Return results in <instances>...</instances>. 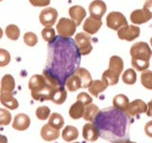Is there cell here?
Listing matches in <instances>:
<instances>
[{
    "instance_id": "obj_1",
    "label": "cell",
    "mask_w": 152,
    "mask_h": 143,
    "mask_svg": "<svg viewBox=\"0 0 152 143\" xmlns=\"http://www.w3.org/2000/svg\"><path fill=\"white\" fill-rule=\"evenodd\" d=\"M81 52L74 39L58 35L48 44L47 63L43 74L51 76L60 85L80 68Z\"/></svg>"
},
{
    "instance_id": "obj_2",
    "label": "cell",
    "mask_w": 152,
    "mask_h": 143,
    "mask_svg": "<svg viewBox=\"0 0 152 143\" xmlns=\"http://www.w3.org/2000/svg\"><path fill=\"white\" fill-rule=\"evenodd\" d=\"M100 136L108 142H128L130 132V117L116 107H107L101 111L93 120Z\"/></svg>"
},
{
    "instance_id": "obj_3",
    "label": "cell",
    "mask_w": 152,
    "mask_h": 143,
    "mask_svg": "<svg viewBox=\"0 0 152 143\" xmlns=\"http://www.w3.org/2000/svg\"><path fill=\"white\" fill-rule=\"evenodd\" d=\"M60 87L62 85L46 74L32 75L28 81V89L31 90V97L37 101L51 100Z\"/></svg>"
},
{
    "instance_id": "obj_4",
    "label": "cell",
    "mask_w": 152,
    "mask_h": 143,
    "mask_svg": "<svg viewBox=\"0 0 152 143\" xmlns=\"http://www.w3.org/2000/svg\"><path fill=\"white\" fill-rule=\"evenodd\" d=\"M124 71V61L120 56L113 55L109 59V68L104 72L102 80L107 84V86L116 85L119 81L121 74Z\"/></svg>"
},
{
    "instance_id": "obj_5",
    "label": "cell",
    "mask_w": 152,
    "mask_h": 143,
    "mask_svg": "<svg viewBox=\"0 0 152 143\" xmlns=\"http://www.w3.org/2000/svg\"><path fill=\"white\" fill-rule=\"evenodd\" d=\"M130 55L132 59L149 60L152 55V51L145 42H137L131 47Z\"/></svg>"
},
{
    "instance_id": "obj_6",
    "label": "cell",
    "mask_w": 152,
    "mask_h": 143,
    "mask_svg": "<svg viewBox=\"0 0 152 143\" xmlns=\"http://www.w3.org/2000/svg\"><path fill=\"white\" fill-rule=\"evenodd\" d=\"M76 28H77V25H76L72 19L63 17L57 23L56 31L58 32V35L61 36L71 37L75 33Z\"/></svg>"
},
{
    "instance_id": "obj_7",
    "label": "cell",
    "mask_w": 152,
    "mask_h": 143,
    "mask_svg": "<svg viewBox=\"0 0 152 143\" xmlns=\"http://www.w3.org/2000/svg\"><path fill=\"white\" fill-rule=\"evenodd\" d=\"M74 40L77 44L79 51L82 55H87L92 51L91 37L88 32H78L75 35Z\"/></svg>"
},
{
    "instance_id": "obj_8",
    "label": "cell",
    "mask_w": 152,
    "mask_h": 143,
    "mask_svg": "<svg viewBox=\"0 0 152 143\" xmlns=\"http://www.w3.org/2000/svg\"><path fill=\"white\" fill-rule=\"evenodd\" d=\"M107 25L109 29L118 31L122 27L127 25V21L125 15L119 12H111L107 16Z\"/></svg>"
},
{
    "instance_id": "obj_9",
    "label": "cell",
    "mask_w": 152,
    "mask_h": 143,
    "mask_svg": "<svg viewBox=\"0 0 152 143\" xmlns=\"http://www.w3.org/2000/svg\"><path fill=\"white\" fill-rule=\"evenodd\" d=\"M141 30L139 27L134 25H126L118 30V37L122 40L131 41L139 37Z\"/></svg>"
},
{
    "instance_id": "obj_10",
    "label": "cell",
    "mask_w": 152,
    "mask_h": 143,
    "mask_svg": "<svg viewBox=\"0 0 152 143\" xmlns=\"http://www.w3.org/2000/svg\"><path fill=\"white\" fill-rule=\"evenodd\" d=\"M57 17H58V12L53 8H46L40 13L39 20L40 23L45 27H52L55 24Z\"/></svg>"
},
{
    "instance_id": "obj_11",
    "label": "cell",
    "mask_w": 152,
    "mask_h": 143,
    "mask_svg": "<svg viewBox=\"0 0 152 143\" xmlns=\"http://www.w3.org/2000/svg\"><path fill=\"white\" fill-rule=\"evenodd\" d=\"M146 112H147V105L141 99H136L131 103H129L126 110V113L128 114L129 117L135 116L137 114H145Z\"/></svg>"
},
{
    "instance_id": "obj_12",
    "label": "cell",
    "mask_w": 152,
    "mask_h": 143,
    "mask_svg": "<svg viewBox=\"0 0 152 143\" xmlns=\"http://www.w3.org/2000/svg\"><path fill=\"white\" fill-rule=\"evenodd\" d=\"M102 19L101 18H96L93 16L88 17L84 22L83 29L86 32L89 33V35H95L102 27Z\"/></svg>"
},
{
    "instance_id": "obj_13",
    "label": "cell",
    "mask_w": 152,
    "mask_h": 143,
    "mask_svg": "<svg viewBox=\"0 0 152 143\" xmlns=\"http://www.w3.org/2000/svg\"><path fill=\"white\" fill-rule=\"evenodd\" d=\"M88 10L90 16L102 19L104 14L107 12V5L102 0H94V1L90 3Z\"/></svg>"
},
{
    "instance_id": "obj_14",
    "label": "cell",
    "mask_w": 152,
    "mask_h": 143,
    "mask_svg": "<svg viewBox=\"0 0 152 143\" xmlns=\"http://www.w3.org/2000/svg\"><path fill=\"white\" fill-rule=\"evenodd\" d=\"M100 136V133L98 128L94 123H88L85 124L83 127V137L84 139L89 142L96 141Z\"/></svg>"
},
{
    "instance_id": "obj_15",
    "label": "cell",
    "mask_w": 152,
    "mask_h": 143,
    "mask_svg": "<svg viewBox=\"0 0 152 143\" xmlns=\"http://www.w3.org/2000/svg\"><path fill=\"white\" fill-rule=\"evenodd\" d=\"M31 125V118L26 114H18L12 122V128L16 131H25Z\"/></svg>"
},
{
    "instance_id": "obj_16",
    "label": "cell",
    "mask_w": 152,
    "mask_h": 143,
    "mask_svg": "<svg viewBox=\"0 0 152 143\" xmlns=\"http://www.w3.org/2000/svg\"><path fill=\"white\" fill-rule=\"evenodd\" d=\"M41 137L45 141H54L58 139L60 136V132L58 129L51 127L49 123L41 128Z\"/></svg>"
},
{
    "instance_id": "obj_17",
    "label": "cell",
    "mask_w": 152,
    "mask_h": 143,
    "mask_svg": "<svg viewBox=\"0 0 152 143\" xmlns=\"http://www.w3.org/2000/svg\"><path fill=\"white\" fill-rule=\"evenodd\" d=\"M69 14L71 17V19L75 22V24L77 26L81 25V23L86 18L87 15V13H86V10L82 7L79 6V5H75V6L70 7L69 10Z\"/></svg>"
},
{
    "instance_id": "obj_18",
    "label": "cell",
    "mask_w": 152,
    "mask_h": 143,
    "mask_svg": "<svg viewBox=\"0 0 152 143\" xmlns=\"http://www.w3.org/2000/svg\"><path fill=\"white\" fill-rule=\"evenodd\" d=\"M152 17L148 13H146L144 9L142 10H134L130 13V20L135 25H141V24L146 23L149 21Z\"/></svg>"
},
{
    "instance_id": "obj_19",
    "label": "cell",
    "mask_w": 152,
    "mask_h": 143,
    "mask_svg": "<svg viewBox=\"0 0 152 143\" xmlns=\"http://www.w3.org/2000/svg\"><path fill=\"white\" fill-rule=\"evenodd\" d=\"M0 102H1L3 106L10 110H15L19 106L17 99L13 97L11 92L0 93Z\"/></svg>"
},
{
    "instance_id": "obj_20",
    "label": "cell",
    "mask_w": 152,
    "mask_h": 143,
    "mask_svg": "<svg viewBox=\"0 0 152 143\" xmlns=\"http://www.w3.org/2000/svg\"><path fill=\"white\" fill-rule=\"evenodd\" d=\"M85 108L86 105L80 101V100H77L74 104H72L69 108V116L73 119H79L81 117H83L84 113H85Z\"/></svg>"
},
{
    "instance_id": "obj_21",
    "label": "cell",
    "mask_w": 152,
    "mask_h": 143,
    "mask_svg": "<svg viewBox=\"0 0 152 143\" xmlns=\"http://www.w3.org/2000/svg\"><path fill=\"white\" fill-rule=\"evenodd\" d=\"M107 88V84L104 82V80H94L92 81V83L88 86V89L89 94H91L95 97H98L99 94L104 92Z\"/></svg>"
},
{
    "instance_id": "obj_22",
    "label": "cell",
    "mask_w": 152,
    "mask_h": 143,
    "mask_svg": "<svg viewBox=\"0 0 152 143\" xmlns=\"http://www.w3.org/2000/svg\"><path fill=\"white\" fill-rule=\"evenodd\" d=\"M15 89V80L12 74H5L1 79V89L0 93L11 92L12 93Z\"/></svg>"
},
{
    "instance_id": "obj_23",
    "label": "cell",
    "mask_w": 152,
    "mask_h": 143,
    "mask_svg": "<svg viewBox=\"0 0 152 143\" xmlns=\"http://www.w3.org/2000/svg\"><path fill=\"white\" fill-rule=\"evenodd\" d=\"M78 136H79L78 129L74 126H70V125L66 126L63 130V132H62V138L66 142H70L77 139Z\"/></svg>"
},
{
    "instance_id": "obj_24",
    "label": "cell",
    "mask_w": 152,
    "mask_h": 143,
    "mask_svg": "<svg viewBox=\"0 0 152 143\" xmlns=\"http://www.w3.org/2000/svg\"><path fill=\"white\" fill-rule=\"evenodd\" d=\"M75 74H77L82 82V88H88V86L92 83V77L91 74H89V72L85 69V68H79L77 71L74 73Z\"/></svg>"
},
{
    "instance_id": "obj_25",
    "label": "cell",
    "mask_w": 152,
    "mask_h": 143,
    "mask_svg": "<svg viewBox=\"0 0 152 143\" xmlns=\"http://www.w3.org/2000/svg\"><path fill=\"white\" fill-rule=\"evenodd\" d=\"M98 113H99L98 106H96L95 104L90 103L88 105H86L83 118L85 119V120L88 121V122H91V121H93L94 119H95V117H96Z\"/></svg>"
},
{
    "instance_id": "obj_26",
    "label": "cell",
    "mask_w": 152,
    "mask_h": 143,
    "mask_svg": "<svg viewBox=\"0 0 152 143\" xmlns=\"http://www.w3.org/2000/svg\"><path fill=\"white\" fill-rule=\"evenodd\" d=\"M66 89H68L69 92H75V91L82 88V82H81V79L79 76L77 74H73L66 79Z\"/></svg>"
},
{
    "instance_id": "obj_27",
    "label": "cell",
    "mask_w": 152,
    "mask_h": 143,
    "mask_svg": "<svg viewBox=\"0 0 152 143\" xmlns=\"http://www.w3.org/2000/svg\"><path fill=\"white\" fill-rule=\"evenodd\" d=\"M128 104H129V100L125 94H117L113 98V106L123 111H126Z\"/></svg>"
},
{
    "instance_id": "obj_28",
    "label": "cell",
    "mask_w": 152,
    "mask_h": 143,
    "mask_svg": "<svg viewBox=\"0 0 152 143\" xmlns=\"http://www.w3.org/2000/svg\"><path fill=\"white\" fill-rule=\"evenodd\" d=\"M64 123H65V120H64V117L61 116L60 114L58 113H53L51 114L50 116V119H49V124L53 127L55 129H60L64 126Z\"/></svg>"
},
{
    "instance_id": "obj_29",
    "label": "cell",
    "mask_w": 152,
    "mask_h": 143,
    "mask_svg": "<svg viewBox=\"0 0 152 143\" xmlns=\"http://www.w3.org/2000/svg\"><path fill=\"white\" fill-rule=\"evenodd\" d=\"M122 80H123V82L126 85L135 84L137 80L136 72L133 69H127L126 71L124 72V74H122Z\"/></svg>"
},
{
    "instance_id": "obj_30",
    "label": "cell",
    "mask_w": 152,
    "mask_h": 143,
    "mask_svg": "<svg viewBox=\"0 0 152 143\" xmlns=\"http://www.w3.org/2000/svg\"><path fill=\"white\" fill-rule=\"evenodd\" d=\"M66 95L68 94H66V90L65 89V86H62V87H60L55 92L53 97L51 99V101L57 105H61L66 101Z\"/></svg>"
},
{
    "instance_id": "obj_31",
    "label": "cell",
    "mask_w": 152,
    "mask_h": 143,
    "mask_svg": "<svg viewBox=\"0 0 152 143\" xmlns=\"http://www.w3.org/2000/svg\"><path fill=\"white\" fill-rule=\"evenodd\" d=\"M6 35L9 39L15 41L17 40L19 36H20V30L16 25H13V24H11L6 28Z\"/></svg>"
},
{
    "instance_id": "obj_32",
    "label": "cell",
    "mask_w": 152,
    "mask_h": 143,
    "mask_svg": "<svg viewBox=\"0 0 152 143\" xmlns=\"http://www.w3.org/2000/svg\"><path fill=\"white\" fill-rule=\"evenodd\" d=\"M141 82L145 88L152 90V71L145 70L141 75Z\"/></svg>"
},
{
    "instance_id": "obj_33",
    "label": "cell",
    "mask_w": 152,
    "mask_h": 143,
    "mask_svg": "<svg viewBox=\"0 0 152 143\" xmlns=\"http://www.w3.org/2000/svg\"><path fill=\"white\" fill-rule=\"evenodd\" d=\"M36 117L40 120H46L50 116V109L48 106H41L36 109Z\"/></svg>"
},
{
    "instance_id": "obj_34",
    "label": "cell",
    "mask_w": 152,
    "mask_h": 143,
    "mask_svg": "<svg viewBox=\"0 0 152 143\" xmlns=\"http://www.w3.org/2000/svg\"><path fill=\"white\" fill-rule=\"evenodd\" d=\"M42 37L47 42H50L56 37L55 31L52 27H45L42 30Z\"/></svg>"
},
{
    "instance_id": "obj_35",
    "label": "cell",
    "mask_w": 152,
    "mask_h": 143,
    "mask_svg": "<svg viewBox=\"0 0 152 143\" xmlns=\"http://www.w3.org/2000/svg\"><path fill=\"white\" fill-rule=\"evenodd\" d=\"M12 121V114L6 109H0V126L9 125Z\"/></svg>"
},
{
    "instance_id": "obj_36",
    "label": "cell",
    "mask_w": 152,
    "mask_h": 143,
    "mask_svg": "<svg viewBox=\"0 0 152 143\" xmlns=\"http://www.w3.org/2000/svg\"><path fill=\"white\" fill-rule=\"evenodd\" d=\"M24 42H25L26 45L30 46V47H33L37 44L38 37L34 32H28L24 35Z\"/></svg>"
},
{
    "instance_id": "obj_37",
    "label": "cell",
    "mask_w": 152,
    "mask_h": 143,
    "mask_svg": "<svg viewBox=\"0 0 152 143\" xmlns=\"http://www.w3.org/2000/svg\"><path fill=\"white\" fill-rule=\"evenodd\" d=\"M11 62V54L5 49H0V67H6Z\"/></svg>"
},
{
    "instance_id": "obj_38",
    "label": "cell",
    "mask_w": 152,
    "mask_h": 143,
    "mask_svg": "<svg viewBox=\"0 0 152 143\" xmlns=\"http://www.w3.org/2000/svg\"><path fill=\"white\" fill-rule=\"evenodd\" d=\"M77 100H80L82 101L85 105H88L90 103H92V98L88 94L86 93H80L77 97Z\"/></svg>"
},
{
    "instance_id": "obj_39",
    "label": "cell",
    "mask_w": 152,
    "mask_h": 143,
    "mask_svg": "<svg viewBox=\"0 0 152 143\" xmlns=\"http://www.w3.org/2000/svg\"><path fill=\"white\" fill-rule=\"evenodd\" d=\"M30 3L34 7H46L49 6L50 0H28Z\"/></svg>"
},
{
    "instance_id": "obj_40",
    "label": "cell",
    "mask_w": 152,
    "mask_h": 143,
    "mask_svg": "<svg viewBox=\"0 0 152 143\" xmlns=\"http://www.w3.org/2000/svg\"><path fill=\"white\" fill-rule=\"evenodd\" d=\"M144 10L150 14L152 17V0H146V2L144 5Z\"/></svg>"
},
{
    "instance_id": "obj_41",
    "label": "cell",
    "mask_w": 152,
    "mask_h": 143,
    "mask_svg": "<svg viewBox=\"0 0 152 143\" xmlns=\"http://www.w3.org/2000/svg\"><path fill=\"white\" fill-rule=\"evenodd\" d=\"M145 133H146V136L152 137V120L148 121L145 125Z\"/></svg>"
},
{
    "instance_id": "obj_42",
    "label": "cell",
    "mask_w": 152,
    "mask_h": 143,
    "mask_svg": "<svg viewBox=\"0 0 152 143\" xmlns=\"http://www.w3.org/2000/svg\"><path fill=\"white\" fill-rule=\"evenodd\" d=\"M146 114H147V116H152V99H151V101H149L148 104H147Z\"/></svg>"
},
{
    "instance_id": "obj_43",
    "label": "cell",
    "mask_w": 152,
    "mask_h": 143,
    "mask_svg": "<svg viewBox=\"0 0 152 143\" xmlns=\"http://www.w3.org/2000/svg\"><path fill=\"white\" fill-rule=\"evenodd\" d=\"M7 142H8L7 137L5 136L0 135V143H7Z\"/></svg>"
},
{
    "instance_id": "obj_44",
    "label": "cell",
    "mask_w": 152,
    "mask_h": 143,
    "mask_svg": "<svg viewBox=\"0 0 152 143\" xmlns=\"http://www.w3.org/2000/svg\"><path fill=\"white\" fill-rule=\"evenodd\" d=\"M2 36H3V31H2V29L0 28V39L2 38Z\"/></svg>"
},
{
    "instance_id": "obj_45",
    "label": "cell",
    "mask_w": 152,
    "mask_h": 143,
    "mask_svg": "<svg viewBox=\"0 0 152 143\" xmlns=\"http://www.w3.org/2000/svg\"><path fill=\"white\" fill-rule=\"evenodd\" d=\"M150 44H151V46H152V37L150 38Z\"/></svg>"
},
{
    "instance_id": "obj_46",
    "label": "cell",
    "mask_w": 152,
    "mask_h": 143,
    "mask_svg": "<svg viewBox=\"0 0 152 143\" xmlns=\"http://www.w3.org/2000/svg\"><path fill=\"white\" fill-rule=\"evenodd\" d=\"M0 1H2V0H0Z\"/></svg>"
}]
</instances>
